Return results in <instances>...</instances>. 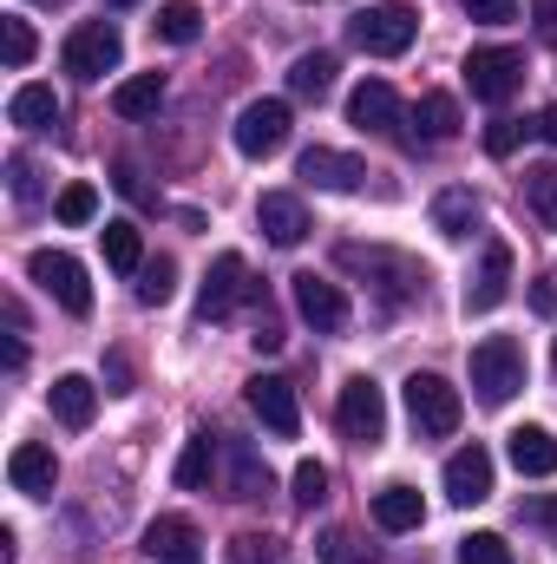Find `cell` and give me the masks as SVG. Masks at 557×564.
<instances>
[{"label":"cell","mask_w":557,"mask_h":564,"mask_svg":"<svg viewBox=\"0 0 557 564\" xmlns=\"http://www.w3.org/2000/svg\"><path fill=\"white\" fill-rule=\"evenodd\" d=\"M335 263H341L348 276L374 282L387 302H414V295H426V270H419L414 257H401V250H381V243H341Z\"/></svg>","instance_id":"cell-1"},{"label":"cell","mask_w":557,"mask_h":564,"mask_svg":"<svg viewBox=\"0 0 557 564\" xmlns=\"http://www.w3.org/2000/svg\"><path fill=\"white\" fill-rule=\"evenodd\" d=\"M348 40H354L368 59H401V53L419 40V7H407V0H381V7H368V13L348 20Z\"/></svg>","instance_id":"cell-2"},{"label":"cell","mask_w":557,"mask_h":564,"mask_svg":"<svg viewBox=\"0 0 557 564\" xmlns=\"http://www.w3.org/2000/svg\"><path fill=\"white\" fill-rule=\"evenodd\" d=\"M472 388H479L485 408H505V401L525 388V348H518L512 335H485V341L472 348Z\"/></svg>","instance_id":"cell-3"},{"label":"cell","mask_w":557,"mask_h":564,"mask_svg":"<svg viewBox=\"0 0 557 564\" xmlns=\"http://www.w3.org/2000/svg\"><path fill=\"white\" fill-rule=\"evenodd\" d=\"M407 421H414L419 440H446L466 421V401L446 375H407Z\"/></svg>","instance_id":"cell-4"},{"label":"cell","mask_w":557,"mask_h":564,"mask_svg":"<svg viewBox=\"0 0 557 564\" xmlns=\"http://www.w3.org/2000/svg\"><path fill=\"white\" fill-rule=\"evenodd\" d=\"M125 59V40H119V26L112 20H86V26H73L66 33V46H59V66L73 73V79H106L112 66Z\"/></svg>","instance_id":"cell-5"},{"label":"cell","mask_w":557,"mask_h":564,"mask_svg":"<svg viewBox=\"0 0 557 564\" xmlns=\"http://www.w3.org/2000/svg\"><path fill=\"white\" fill-rule=\"evenodd\" d=\"M466 86H472V99L505 106L525 86V53L518 46H472L466 53Z\"/></svg>","instance_id":"cell-6"},{"label":"cell","mask_w":557,"mask_h":564,"mask_svg":"<svg viewBox=\"0 0 557 564\" xmlns=\"http://www.w3.org/2000/svg\"><path fill=\"white\" fill-rule=\"evenodd\" d=\"M26 276L40 282L66 315H92V282H86V263L66 257V250H33L26 257Z\"/></svg>","instance_id":"cell-7"},{"label":"cell","mask_w":557,"mask_h":564,"mask_svg":"<svg viewBox=\"0 0 557 564\" xmlns=\"http://www.w3.org/2000/svg\"><path fill=\"white\" fill-rule=\"evenodd\" d=\"M335 421H341V433H348L354 446H381V433H387V394H381L368 375H354V381L341 388V401H335Z\"/></svg>","instance_id":"cell-8"},{"label":"cell","mask_w":557,"mask_h":564,"mask_svg":"<svg viewBox=\"0 0 557 564\" xmlns=\"http://www.w3.org/2000/svg\"><path fill=\"white\" fill-rule=\"evenodd\" d=\"M288 295H295V315H302L315 335H341V328H348V295H341V282L302 270V276H288Z\"/></svg>","instance_id":"cell-9"},{"label":"cell","mask_w":557,"mask_h":564,"mask_svg":"<svg viewBox=\"0 0 557 564\" xmlns=\"http://www.w3.org/2000/svg\"><path fill=\"white\" fill-rule=\"evenodd\" d=\"M250 289H256V282H250V263H243L237 250H223V257L210 263L204 289H197V315H204V322H223L237 302H250Z\"/></svg>","instance_id":"cell-10"},{"label":"cell","mask_w":557,"mask_h":564,"mask_svg":"<svg viewBox=\"0 0 557 564\" xmlns=\"http://www.w3.org/2000/svg\"><path fill=\"white\" fill-rule=\"evenodd\" d=\"M348 119H354L361 132H374V139H401V126H407V112H401V99H394L387 79H361V86L348 93Z\"/></svg>","instance_id":"cell-11"},{"label":"cell","mask_w":557,"mask_h":564,"mask_svg":"<svg viewBox=\"0 0 557 564\" xmlns=\"http://www.w3.org/2000/svg\"><path fill=\"white\" fill-rule=\"evenodd\" d=\"M282 144H288V106L282 99H256L237 112V151L243 158H270Z\"/></svg>","instance_id":"cell-12"},{"label":"cell","mask_w":557,"mask_h":564,"mask_svg":"<svg viewBox=\"0 0 557 564\" xmlns=\"http://www.w3.org/2000/svg\"><path fill=\"white\" fill-rule=\"evenodd\" d=\"M243 401H250V414L270 426L276 440H295V433H302V408H295V388H288L282 375H256V381L243 388Z\"/></svg>","instance_id":"cell-13"},{"label":"cell","mask_w":557,"mask_h":564,"mask_svg":"<svg viewBox=\"0 0 557 564\" xmlns=\"http://www.w3.org/2000/svg\"><path fill=\"white\" fill-rule=\"evenodd\" d=\"M295 177H302V184H315V191H361L368 164H361L354 151H328V144H308V151H302V164H295Z\"/></svg>","instance_id":"cell-14"},{"label":"cell","mask_w":557,"mask_h":564,"mask_svg":"<svg viewBox=\"0 0 557 564\" xmlns=\"http://www.w3.org/2000/svg\"><path fill=\"white\" fill-rule=\"evenodd\" d=\"M144 552H151V564H204V539H197L190 519L164 512V519L144 525Z\"/></svg>","instance_id":"cell-15"},{"label":"cell","mask_w":557,"mask_h":564,"mask_svg":"<svg viewBox=\"0 0 557 564\" xmlns=\"http://www.w3.org/2000/svg\"><path fill=\"white\" fill-rule=\"evenodd\" d=\"M446 499H452V506L492 499V453H485V446H459V453L446 459Z\"/></svg>","instance_id":"cell-16"},{"label":"cell","mask_w":557,"mask_h":564,"mask_svg":"<svg viewBox=\"0 0 557 564\" xmlns=\"http://www.w3.org/2000/svg\"><path fill=\"white\" fill-rule=\"evenodd\" d=\"M505 295H512V250H505V243H485L479 276L466 282V315H492Z\"/></svg>","instance_id":"cell-17"},{"label":"cell","mask_w":557,"mask_h":564,"mask_svg":"<svg viewBox=\"0 0 557 564\" xmlns=\"http://www.w3.org/2000/svg\"><path fill=\"white\" fill-rule=\"evenodd\" d=\"M256 230H263L276 250H295V243L308 237V210H302V197H288V191H263V204H256Z\"/></svg>","instance_id":"cell-18"},{"label":"cell","mask_w":557,"mask_h":564,"mask_svg":"<svg viewBox=\"0 0 557 564\" xmlns=\"http://www.w3.org/2000/svg\"><path fill=\"white\" fill-rule=\"evenodd\" d=\"M7 479H13V492H26V499H46V492H53V479H59V459H53V446H40V440H20V446H13V459H7Z\"/></svg>","instance_id":"cell-19"},{"label":"cell","mask_w":557,"mask_h":564,"mask_svg":"<svg viewBox=\"0 0 557 564\" xmlns=\"http://www.w3.org/2000/svg\"><path fill=\"white\" fill-rule=\"evenodd\" d=\"M505 440H512L505 453H512V466H518L525 479H551L557 473V433L551 426H512Z\"/></svg>","instance_id":"cell-20"},{"label":"cell","mask_w":557,"mask_h":564,"mask_svg":"<svg viewBox=\"0 0 557 564\" xmlns=\"http://www.w3.org/2000/svg\"><path fill=\"white\" fill-rule=\"evenodd\" d=\"M46 401H53V421L73 426V433H79V426H92V414H99V388H92L86 375H59Z\"/></svg>","instance_id":"cell-21"},{"label":"cell","mask_w":557,"mask_h":564,"mask_svg":"<svg viewBox=\"0 0 557 564\" xmlns=\"http://www.w3.org/2000/svg\"><path fill=\"white\" fill-rule=\"evenodd\" d=\"M217 459H223V433H210V426H197V433L184 440V453H177V486H184V492H197V486H210V473H217Z\"/></svg>","instance_id":"cell-22"},{"label":"cell","mask_w":557,"mask_h":564,"mask_svg":"<svg viewBox=\"0 0 557 564\" xmlns=\"http://www.w3.org/2000/svg\"><path fill=\"white\" fill-rule=\"evenodd\" d=\"M223 459H230V499H263L270 492V466L250 440H223Z\"/></svg>","instance_id":"cell-23"},{"label":"cell","mask_w":557,"mask_h":564,"mask_svg":"<svg viewBox=\"0 0 557 564\" xmlns=\"http://www.w3.org/2000/svg\"><path fill=\"white\" fill-rule=\"evenodd\" d=\"M433 230H439V237H452V243H459V237H472V230H479V197H472L466 184L439 191V197H433Z\"/></svg>","instance_id":"cell-24"},{"label":"cell","mask_w":557,"mask_h":564,"mask_svg":"<svg viewBox=\"0 0 557 564\" xmlns=\"http://www.w3.org/2000/svg\"><path fill=\"white\" fill-rule=\"evenodd\" d=\"M419 519H426V506H419L414 486L394 479V486L374 492V525H381V532H419Z\"/></svg>","instance_id":"cell-25"},{"label":"cell","mask_w":557,"mask_h":564,"mask_svg":"<svg viewBox=\"0 0 557 564\" xmlns=\"http://www.w3.org/2000/svg\"><path fill=\"white\" fill-rule=\"evenodd\" d=\"M157 106H164V73H139V79H125L112 93V112L119 119H151Z\"/></svg>","instance_id":"cell-26"},{"label":"cell","mask_w":557,"mask_h":564,"mask_svg":"<svg viewBox=\"0 0 557 564\" xmlns=\"http://www.w3.org/2000/svg\"><path fill=\"white\" fill-rule=\"evenodd\" d=\"M288 93H295V99H328V93H335V59H328V53H302V59L288 66Z\"/></svg>","instance_id":"cell-27"},{"label":"cell","mask_w":557,"mask_h":564,"mask_svg":"<svg viewBox=\"0 0 557 564\" xmlns=\"http://www.w3.org/2000/svg\"><path fill=\"white\" fill-rule=\"evenodd\" d=\"M7 119H13V126H26V132L53 126V119H59V99H53V86H20V93L7 99Z\"/></svg>","instance_id":"cell-28"},{"label":"cell","mask_w":557,"mask_h":564,"mask_svg":"<svg viewBox=\"0 0 557 564\" xmlns=\"http://www.w3.org/2000/svg\"><path fill=\"white\" fill-rule=\"evenodd\" d=\"M414 126H419V139H452V132H459V99H452V93H426V99H419L414 106Z\"/></svg>","instance_id":"cell-29"},{"label":"cell","mask_w":557,"mask_h":564,"mask_svg":"<svg viewBox=\"0 0 557 564\" xmlns=\"http://www.w3.org/2000/svg\"><path fill=\"white\" fill-rule=\"evenodd\" d=\"M99 243H106V263H112V270H125V276H139V270H144L139 224H106V230H99Z\"/></svg>","instance_id":"cell-30"},{"label":"cell","mask_w":557,"mask_h":564,"mask_svg":"<svg viewBox=\"0 0 557 564\" xmlns=\"http://www.w3.org/2000/svg\"><path fill=\"white\" fill-rule=\"evenodd\" d=\"M525 210H532L545 230H557V164H532V171H525Z\"/></svg>","instance_id":"cell-31"},{"label":"cell","mask_w":557,"mask_h":564,"mask_svg":"<svg viewBox=\"0 0 557 564\" xmlns=\"http://www.w3.org/2000/svg\"><path fill=\"white\" fill-rule=\"evenodd\" d=\"M157 40H171V46H190L197 33H204V13H197V0H171V7H157Z\"/></svg>","instance_id":"cell-32"},{"label":"cell","mask_w":557,"mask_h":564,"mask_svg":"<svg viewBox=\"0 0 557 564\" xmlns=\"http://www.w3.org/2000/svg\"><path fill=\"white\" fill-rule=\"evenodd\" d=\"M171 295H177V263H171V257L144 263V270H139V302H144V308H164Z\"/></svg>","instance_id":"cell-33"},{"label":"cell","mask_w":557,"mask_h":564,"mask_svg":"<svg viewBox=\"0 0 557 564\" xmlns=\"http://www.w3.org/2000/svg\"><path fill=\"white\" fill-rule=\"evenodd\" d=\"M53 217H59V224H73V230H79V224H92V217H99V191H92V184H66V191H59V204H53Z\"/></svg>","instance_id":"cell-34"},{"label":"cell","mask_w":557,"mask_h":564,"mask_svg":"<svg viewBox=\"0 0 557 564\" xmlns=\"http://www.w3.org/2000/svg\"><path fill=\"white\" fill-rule=\"evenodd\" d=\"M459 564H518V558L499 532H472V539H459Z\"/></svg>","instance_id":"cell-35"},{"label":"cell","mask_w":557,"mask_h":564,"mask_svg":"<svg viewBox=\"0 0 557 564\" xmlns=\"http://www.w3.org/2000/svg\"><path fill=\"white\" fill-rule=\"evenodd\" d=\"M315 552H321V564H368V558H374V552H368L354 532H341V525H335V532H321V545H315Z\"/></svg>","instance_id":"cell-36"},{"label":"cell","mask_w":557,"mask_h":564,"mask_svg":"<svg viewBox=\"0 0 557 564\" xmlns=\"http://www.w3.org/2000/svg\"><path fill=\"white\" fill-rule=\"evenodd\" d=\"M0 53H7V66L20 73V66L33 59V26H26V20H0Z\"/></svg>","instance_id":"cell-37"},{"label":"cell","mask_w":557,"mask_h":564,"mask_svg":"<svg viewBox=\"0 0 557 564\" xmlns=\"http://www.w3.org/2000/svg\"><path fill=\"white\" fill-rule=\"evenodd\" d=\"M328 499V466L321 459H302L295 466V506H321Z\"/></svg>","instance_id":"cell-38"},{"label":"cell","mask_w":557,"mask_h":564,"mask_svg":"<svg viewBox=\"0 0 557 564\" xmlns=\"http://www.w3.org/2000/svg\"><path fill=\"white\" fill-rule=\"evenodd\" d=\"M518 139H525V126H518V119H492V126H485V151H492V158H512Z\"/></svg>","instance_id":"cell-39"},{"label":"cell","mask_w":557,"mask_h":564,"mask_svg":"<svg viewBox=\"0 0 557 564\" xmlns=\"http://www.w3.org/2000/svg\"><path fill=\"white\" fill-rule=\"evenodd\" d=\"M7 177H13V204H40V171H33V158H13Z\"/></svg>","instance_id":"cell-40"},{"label":"cell","mask_w":557,"mask_h":564,"mask_svg":"<svg viewBox=\"0 0 557 564\" xmlns=\"http://www.w3.org/2000/svg\"><path fill=\"white\" fill-rule=\"evenodd\" d=\"M479 26H505V20H518V0H459Z\"/></svg>","instance_id":"cell-41"},{"label":"cell","mask_w":557,"mask_h":564,"mask_svg":"<svg viewBox=\"0 0 557 564\" xmlns=\"http://www.w3.org/2000/svg\"><path fill=\"white\" fill-rule=\"evenodd\" d=\"M518 519H525V525H538V532H551V539H557V499H525V506H518Z\"/></svg>","instance_id":"cell-42"},{"label":"cell","mask_w":557,"mask_h":564,"mask_svg":"<svg viewBox=\"0 0 557 564\" xmlns=\"http://www.w3.org/2000/svg\"><path fill=\"white\" fill-rule=\"evenodd\" d=\"M532 20H538V40L557 46V0H532Z\"/></svg>","instance_id":"cell-43"},{"label":"cell","mask_w":557,"mask_h":564,"mask_svg":"<svg viewBox=\"0 0 557 564\" xmlns=\"http://www.w3.org/2000/svg\"><path fill=\"white\" fill-rule=\"evenodd\" d=\"M532 308H538V315H557V276H545L532 289Z\"/></svg>","instance_id":"cell-44"},{"label":"cell","mask_w":557,"mask_h":564,"mask_svg":"<svg viewBox=\"0 0 557 564\" xmlns=\"http://www.w3.org/2000/svg\"><path fill=\"white\" fill-rule=\"evenodd\" d=\"M106 381H112V394H125V388H132V368L112 355V361H106Z\"/></svg>","instance_id":"cell-45"},{"label":"cell","mask_w":557,"mask_h":564,"mask_svg":"<svg viewBox=\"0 0 557 564\" xmlns=\"http://www.w3.org/2000/svg\"><path fill=\"white\" fill-rule=\"evenodd\" d=\"M532 132H538V139H545V144H557V106H545V112L532 119Z\"/></svg>","instance_id":"cell-46"},{"label":"cell","mask_w":557,"mask_h":564,"mask_svg":"<svg viewBox=\"0 0 557 564\" xmlns=\"http://www.w3.org/2000/svg\"><path fill=\"white\" fill-rule=\"evenodd\" d=\"M112 184H119L125 197H144V177H139V171H132V164H119V177H112Z\"/></svg>","instance_id":"cell-47"},{"label":"cell","mask_w":557,"mask_h":564,"mask_svg":"<svg viewBox=\"0 0 557 564\" xmlns=\"http://www.w3.org/2000/svg\"><path fill=\"white\" fill-rule=\"evenodd\" d=\"M106 7H139V0H106Z\"/></svg>","instance_id":"cell-48"},{"label":"cell","mask_w":557,"mask_h":564,"mask_svg":"<svg viewBox=\"0 0 557 564\" xmlns=\"http://www.w3.org/2000/svg\"><path fill=\"white\" fill-rule=\"evenodd\" d=\"M33 7H59V0H33Z\"/></svg>","instance_id":"cell-49"},{"label":"cell","mask_w":557,"mask_h":564,"mask_svg":"<svg viewBox=\"0 0 557 564\" xmlns=\"http://www.w3.org/2000/svg\"><path fill=\"white\" fill-rule=\"evenodd\" d=\"M551 361H557V348H551Z\"/></svg>","instance_id":"cell-50"}]
</instances>
